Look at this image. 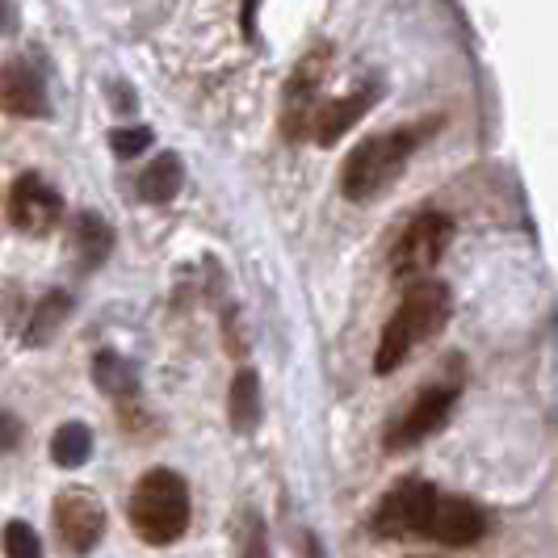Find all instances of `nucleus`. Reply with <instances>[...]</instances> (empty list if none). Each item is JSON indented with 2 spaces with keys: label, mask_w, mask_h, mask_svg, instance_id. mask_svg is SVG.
<instances>
[{
  "label": "nucleus",
  "mask_w": 558,
  "mask_h": 558,
  "mask_svg": "<svg viewBox=\"0 0 558 558\" xmlns=\"http://www.w3.org/2000/svg\"><path fill=\"white\" fill-rule=\"evenodd\" d=\"M453 403H458V387H433V391H424L416 403L391 424L387 449H408V446H420L424 437H433L449 420Z\"/></svg>",
  "instance_id": "nucleus-9"
},
{
  "label": "nucleus",
  "mask_w": 558,
  "mask_h": 558,
  "mask_svg": "<svg viewBox=\"0 0 558 558\" xmlns=\"http://www.w3.org/2000/svg\"><path fill=\"white\" fill-rule=\"evenodd\" d=\"M68 240H72V252H76V265L81 269H97L106 265L113 252V227L97 215V210H81L72 227H68Z\"/></svg>",
  "instance_id": "nucleus-13"
},
{
  "label": "nucleus",
  "mask_w": 558,
  "mask_h": 558,
  "mask_svg": "<svg viewBox=\"0 0 558 558\" xmlns=\"http://www.w3.org/2000/svg\"><path fill=\"white\" fill-rule=\"evenodd\" d=\"M13 29H17V4L0 0V34H13Z\"/></svg>",
  "instance_id": "nucleus-23"
},
{
  "label": "nucleus",
  "mask_w": 558,
  "mask_h": 558,
  "mask_svg": "<svg viewBox=\"0 0 558 558\" xmlns=\"http://www.w3.org/2000/svg\"><path fill=\"white\" fill-rule=\"evenodd\" d=\"M383 97V88L378 84H369L362 93H349V97H336V101H324V110L315 113V126H311V140L319 143V147H332L340 143L357 122H362L365 113L374 110V101Z\"/></svg>",
  "instance_id": "nucleus-11"
},
{
  "label": "nucleus",
  "mask_w": 558,
  "mask_h": 558,
  "mask_svg": "<svg viewBox=\"0 0 558 558\" xmlns=\"http://www.w3.org/2000/svg\"><path fill=\"white\" fill-rule=\"evenodd\" d=\"M446 324H449V286H441V281H433V278L412 281L408 294H403V303H399V311H395L391 319H387V328H383L374 369H378V374H395L399 365L408 362V353H412L416 344L433 340Z\"/></svg>",
  "instance_id": "nucleus-2"
},
{
  "label": "nucleus",
  "mask_w": 558,
  "mask_h": 558,
  "mask_svg": "<svg viewBox=\"0 0 558 558\" xmlns=\"http://www.w3.org/2000/svg\"><path fill=\"white\" fill-rule=\"evenodd\" d=\"M0 113H9V118H47L51 113L47 81L29 59L0 63Z\"/></svg>",
  "instance_id": "nucleus-8"
},
{
  "label": "nucleus",
  "mask_w": 558,
  "mask_h": 558,
  "mask_svg": "<svg viewBox=\"0 0 558 558\" xmlns=\"http://www.w3.org/2000/svg\"><path fill=\"white\" fill-rule=\"evenodd\" d=\"M88 453H93V433L84 428L81 420L59 424V433L51 437V458H56V466L76 471V466H84V462H88Z\"/></svg>",
  "instance_id": "nucleus-18"
},
{
  "label": "nucleus",
  "mask_w": 558,
  "mask_h": 558,
  "mask_svg": "<svg viewBox=\"0 0 558 558\" xmlns=\"http://www.w3.org/2000/svg\"><path fill=\"white\" fill-rule=\"evenodd\" d=\"M332 47H315L294 63L290 81L281 88V135L290 143H303L315 126V113L324 110V81H328Z\"/></svg>",
  "instance_id": "nucleus-4"
},
{
  "label": "nucleus",
  "mask_w": 558,
  "mask_h": 558,
  "mask_svg": "<svg viewBox=\"0 0 558 558\" xmlns=\"http://www.w3.org/2000/svg\"><path fill=\"white\" fill-rule=\"evenodd\" d=\"M449 244H453V219L441 215V210H420L416 219L403 227L399 244H395V256H391L395 278L424 281L437 269V260L446 256Z\"/></svg>",
  "instance_id": "nucleus-5"
},
{
  "label": "nucleus",
  "mask_w": 558,
  "mask_h": 558,
  "mask_svg": "<svg viewBox=\"0 0 558 558\" xmlns=\"http://www.w3.org/2000/svg\"><path fill=\"white\" fill-rule=\"evenodd\" d=\"M93 383L106 395H118V399H122V395L140 391V369L126 362V357H118L113 349H106V353L93 357Z\"/></svg>",
  "instance_id": "nucleus-17"
},
{
  "label": "nucleus",
  "mask_w": 558,
  "mask_h": 558,
  "mask_svg": "<svg viewBox=\"0 0 558 558\" xmlns=\"http://www.w3.org/2000/svg\"><path fill=\"white\" fill-rule=\"evenodd\" d=\"M131 525L147 546H168L190 525V487L177 471H147L131 496Z\"/></svg>",
  "instance_id": "nucleus-3"
},
{
  "label": "nucleus",
  "mask_w": 558,
  "mask_h": 558,
  "mask_svg": "<svg viewBox=\"0 0 558 558\" xmlns=\"http://www.w3.org/2000/svg\"><path fill=\"white\" fill-rule=\"evenodd\" d=\"M424 537H433V542H441V546H471V542L483 537V512H478L471 500L437 496Z\"/></svg>",
  "instance_id": "nucleus-12"
},
{
  "label": "nucleus",
  "mask_w": 558,
  "mask_h": 558,
  "mask_svg": "<svg viewBox=\"0 0 558 558\" xmlns=\"http://www.w3.org/2000/svg\"><path fill=\"white\" fill-rule=\"evenodd\" d=\"M433 504H437V487L424 483V478H408V483H399L391 496L378 504L374 533L378 537H420V533L428 530Z\"/></svg>",
  "instance_id": "nucleus-7"
},
{
  "label": "nucleus",
  "mask_w": 558,
  "mask_h": 558,
  "mask_svg": "<svg viewBox=\"0 0 558 558\" xmlns=\"http://www.w3.org/2000/svg\"><path fill=\"white\" fill-rule=\"evenodd\" d=\"M227 416L235 424V433H252L260 424V378L252 369H240L231 395H227Z\"/></svg>",
  "instance_id": "nucleus-16"
},
{
  "label": "nucleus",
  "mask_w": 558,
  "mask_h": 558,
  "mask_svg": "<svg viewBox=\"0 0 558 558\" xmlns=\"http://www.w3.org/2000/svg\"><path fill=\"white\" fill-rule=\"evenodd\" d=\"M185 190V165L177 151H160L140 177V197L147 206H168L172 197Z\"/></svg>",
  "instance_id": "nucleus-14"
},
{
  "label": "nucleus",
  "mask_w": 558,
  "mask_h": 558,
  "mask_svg": "<svg viewBox=\"0 0 558 558\" xmlns=\"http://www.w3.org/2000/svg\"><path fill=\"white\" fill-rule=\"evenodd\" d=\"M68 315H72V294H63V290L43 294V299H38V307L29 311L26 332H22L29 349H43V344H47V340L68 324Z\"/></svg>",
  "instance_id": "nucleus-15"
},
{
  "label": "nucleus",
  "mask_w": 558,
  "mask_h": 558,
  "mask_svg": "<svg viewBox=\"0 0 558 558\" xmlns=\"http://www.w3.org/2000/svg\"><path fill=\"white\" fill-rule=\"evenodd\" d=\"M4 555L9 558H43V542H38V533L29 530L26 521H13V525H4Z\"/></svg>",
  "instance_id": "nucleus-19"
},
{
  "label": "nucleus",
  "mask_w": 558,
  "mask_h": 558,
  "mask_svg": "<svg viewBox=\"0 0 558 558\" xmlns=\"http://www.w3.org/2000/svg\"><path fill=\"white\" fill-rule=\"evenodd\" d=\"M256 9H260V0H244V34L256 38Z\"/></svg>",
  "instance_id": "nucleus-24"
},
{
  "label": "nucleus",
  "mask_w": 558,
  "mask_h": 558,
  "mask_svg": "<svg viewBox=\"0 0 558 558\" xmlns=\"http://www.w3.org/2000/svg\"><path fill=\"white\" fill-rule=\"evenodd\" d=\"M441 126V118H428V122H416V126H399V131H383L374 140L357 143L344 165H340V194L349 202H369L383 190H391L395 181L403 177V168L412 160L420 143L428 140L433 131Z\"/></svg>",
  "instance_id": "nucleus-1"
},
{
  "label": "nucleus",
  "mask_w": 558,
  "mask_h": 558,
  "mask_svg": "<svg viewBox=\"0 0 558 558\" xmlns=\"http://www.w3.org/2000/svg\"><path fill=\"white\" fill-rule=\"evenodd\" d=\"M151 126H118V131H110V147L113 156H122V160H135L140 151H147L151 147Z\"/></svg>",
  "instance_id": "nucleus-20"
},
{
  "label": "nucleus",
  "mask_w": 558,
  "mask_h": 558,
  "mask_svg": "<svg viewBox=\"0 0 558 558\" xmlns=\"http://www.w3.org/2000/svg\"><path fill=\"white\" fill-rule=\"evenodd\" d=\"M17 441H22V420H13L0 408V449L9 453V449H17Z\"/></svg>",
  "instance_id": "nucleus-22"
},
{
  "label": "nucleus",
  "mask_w": 558,
  "mask_h": 558,
  "mask_svg": "<svg viewBox=\"0 0 558 558\" xmlns=\"http://www.w3.org/2000/svg\"><path fill=\"white\" fill-rule=\"evenodd\" d=\"M307 558H319V542L315 537H307Z\"/></svg>",
  "instance_id": "nucleus-25"
},
{
  "label": "nucleus",
  "mask_w": 558,
  "mask_h": 558,
  "mask_svg": "<svg viewBox=\"0 0 558 558\" xmlns=\"http://www.w3.org/2000/svg\"><path fill=\"white\" fill-rule=\"evenodd\" d=\"M244 558H269V537H265V525L252 521L248 537H244Z\"/></svg>",
  "instance_id": "nucleus-21"
},
{
  "label": "nucleus",
  "mask_w": 558,
  "mask_h": 558,
  "mask_svg": "<svg viewBox=\"0 0 558 558\" xmlns=\"http://www.w3.org/2000/svg\"><path fill=\"white\" fill-rule=\"evenodd\" d=\"M51 517H56V533L63 537V546L76 550V555L93 550L101 542V533H106V508H101V500H93L84 492L59 496Z\"/></svg>",
  "instance_id": "nucleus-10"
},
{
  "label": "nucleus",
  "mask_w": 558,
  "mask_h": 558,
  "mask_svg": "<svg viewBox=\"0 0 558 558\" xmlns=\"http://www.w3.org/2000/svg\"><path fill=\"white\" fill-rule=\"evenodd\" d=\"M4 215L22 235H51L63 223V194L43 172H22L4 194Z\"/></svg>",
  "instance_id": "nucleus-6"
}]
</instances>
